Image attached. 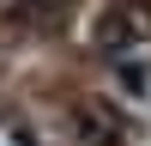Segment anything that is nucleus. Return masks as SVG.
Here are the masks:
<instances>
[{"mask_svg":"<svg viewBox=\"0 0 151 146\" xmlns=\"http://www.w3.org/2000/svg\"><path fill=\"white\" fill-rule=\"evenodd\" d=\"M24 6H30V12H36V18H55V12H67V6H73V0H24Z\"/></svg>","mask_w":151,"mask_h":146,"instance_id":"20e7f679","label":"nucleus"},{"mask_svg":"<svg viewBox=\"0 0 151 146\" xmlns=\"http://www.w3.org/2000/svg\"><path fill=\"white\" fill-rule=\"evenodd\" d=\"M79 140L85 146H121V122L109 116V110H85L79 116Z\"/></svg>","mask_w":151,"mask_h":146,"instance_id":"f03ea898","label":"nucleus"},{"mask_svg":"<svg viewBox=\"0 0 151 146\" xmlns=\"http://www.w3.org/2000/svg\"><path fill=\"white\" fill-rule=\"evenodd\" d=\"M97 43H103V55L115 61V67H127V61H151V12L133 0V6H115L103 18V31H97Z\"/></svg>","mask_w":151,"mask_h":146,"instance_id":"f257e3e1","label":"nucleus"},{"mask_svg":"<svg viewBox=\"0 0 151 146\" xmlns=\"http://www.w3.org/2000/svg\"><path fill=\"white\" fill-rule=\"evenodd\" d=\"M0 146H42V140L24 116H0Z\"/></svg>","mask_w":151,"mask_h":146,"instance_id":"7ed1b4c3","label":"nucleus"}]
</instances>
